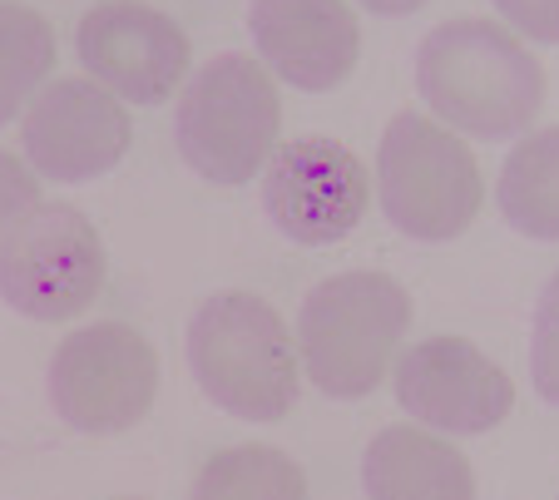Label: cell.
I'll use <instances>...</instances> for the list:
<instances>
[{"mask_svg": "<svg viewBox=\"0 0 559 500\" xmlns=\"http://www.w3.org/2000/svg\"><path fill=\"white\" fill-rule=\"evenodd\" d=\"M520 35L539 45H559V0H490Z\"/></svg>", "mask_w": 559, "mask_h": 500, "instance_id": "d6986e66", "label": "cell"}, {"mask_svg": "<svg viewBox=\"0 0 559 500\" xmlns=\"http://www.w3.org/2000/svg\"><path fill=\"white\" fill-rule=\"evenodd\" d=\"M530 372H535V392L549 406H559V273L539 288L535 302V332H530Z\"/></svg>", "mask_w": 559, "mask_h": 500, "instance_id": "e0dca14e", "label": "cell"}, {"mask_svg": "<svg viewBox=\"0 0 559 500\" xmlns=\"http://www.w3.org/2000/svg\"><path fill=\"white\" fill-rule=\"evenodd\" d=\"M105 288V243L74 203H35L0 234V298L31 322H70Z\"/></svg>", "mask_w": 559, "mask_h": 500, "instance_id": "8992f818", "label": "cell"}, {"mask_svg": "<svg viewBox=\"0 0 559 500\" xmlns=\"http://www.w3.org/2000/svg\"><path fill=\"white\" fill-rule=\"evenodd\" d=\"M283 134V99L253 55H213L179 95L174 139L179 154L209 183H248L267 169Z\"/></svg>", "mask_w": 559, "mask_h": 500, "instance_id": "277c9868", "label": "cell"}, {"mask_svg": "<svg viewBox=\"0 0 559 500\" xmlns=\"http://www.w3.org/2000/svg\"><path fill=\"white\" fill-rule=\"evenodd\" d=\"M74 55L124 105H158L189 75V35L144 0H99L74 25Z\"/></svg>", "mask_w": 559, "mask_h": 500, "instance_id": "9c48e42d", "label": "cell"}, {"mask_svg": "<svg viewBox=\"0 0 559 500\" xmlns=\"http://www.w3.org/2000/svg\"><path fill=\"white\" fill-rule=\"evenodd\" d=\"M263 209L277 234L293 243H342L367 213V169L337 139H287L267 159Z\"/></svg>", "mask_w": 559, "mask_h": 500, "instance_id": "ba28073f", "label": "cell"}, {"mask_svg": "<svg viewBox=\"0 0 559 500\" xmlns=\"http://www.w3.org/2000/svg\"><path fill=\"white\" fill-rule=\"evenodd\" d=\"M189 500H307V476L277 447H228L199 471Z\"/></svg>", "mask_w": 559, "mask_h": 500, "instance_id": "9a60e30c", "label": "cell"}, {"mask_svg": "<svg viewBox=\"0 0 559 500\" xmlns=\"http://www.w3.org/2000/svg\"><path fill=\"white\" fill-rule=\"evenodd\" d=\"M377 189L391 228L416 243H451L475 224L486 183L465 139L426 115H396L377 150Z\"/></svg>", "mask_w": 559, "mask_h": 500, "instance_id": "5b68a950", "label": "cell"}, {"mask_svg": "<svg viewBox=\"0 0 559 500\" xmlns=\"http://www.w3.org/2000/svg\"><path fill=\"white\" fill-rule=\"evenodd\" d=\"M25 159L40 179L90 183L109 174L134 144L124 99H115L95 80H55L40 90L21 124Z\"/></svg>", "mask_w": 559, "mask_h": 500, "instance_id": "8fae6325", "label": "cell"}, {"mask_svg": "<svg viewBox=\"0 0 559 500\" xmlns=\"http://www.w3.org/2000/svg\"><path fill=\"white\" fill-rule=\"evenodd\" d=\"M361 11L371 15H386V21H402V15H416L426 5V0H357Z\"/></svg>", "mask_w": 559, "mask_h": 500, "instance_id": "ffe728a7", "label": "cell"}, {"mask_svg": "<svg viewBox=\"0 0 559 500\" xmlns=\"http://www.w3.org/2000/svg\"><path fill=\"white\" fill-rule=\"evenodd\" d=\"M416 85L436 119L486 144L515 139L545 105L539 60L496 21H445L416 50Z\"/></svg>", "mask_w": 559, "mask_h": 500, "instance_id": "6da1fadb", "label": "cell"}, {"mask_svg": "<svg viewBox=\"0 0 559 500\" xmlns=\"http://www.w3.org/2000/svg\"><path fill=\"white\" fill-rule=\"evenodd\" d=\"M496 199L506 224L539 243H559V124L525 134L506 154Z\"/></svg>", "mask_w": 559, "mask_h": 500, "instance_id": "5bb4252c", "label": "cell"}, {"mask_svg": "<svg viewBox=\"0 0 559 500\" xmlns=\"http://www.w3.org/2000/svg\"><path fill=\"white\" fill-rule=\"evenodd\" d=\"M55 70V25L21 0H0V124H11Z\"/></svg>", "mask_w": 559, "mask_h": 500, "instance_id": "2e32d148", "label": "cell"}, {"mask_svg": "<svg viewBox=\"0 0 559 500\" xmlns=\"http://www.w3.org/2000/svg\"><path fill=\"white\" fill-rule=\"evenodd\" d=\"M396 402L451 437L496 431L515 412V382L465 337H426L396 362Z\"/></svg>", "mask_w": 559, "mask_h": 500, "instance_id": "30bf717a", "label": "cell"}, {"mask_svg": "<svg viewBox=\"0 0 559 500\" xmlns=\"http://www.w3.org/2000/svg\"><path fill=\"white\" fill-rule=\"evenodd\" d=\"M35 203H40V179H35V169L0 150V234H5L21 213H31Z\"/></svg>", "mask_w": 559, "mask_h": 500, "instance_id": "ac0fdd59", "label": "cell"}, {"mask_svg": "<svg viewBox=\"0 0 559 500\" xmlns=\"http://www.w3.org/2000/svg\"><path fill=\"white\" fill-rule=\"evenodd\" d=\"M189 372L213 406L243 421H283L297 402V342L273 302L213 293L189 318Z\"/></svg>", "mask_w": 559, "mask_h": 500, "instance_id": "7a4b0ae2", "label": "cell"}, {"mask_svg": "<svg viewBox=\"0 0 559 500\" xmlns=\"http://www.w3.org/2000/svg\"><path fill=\"white\" fill-rule=\"evenodd\" d=\"M412 328V293L386 273H337L297 312V357L322 396L357 402L386 382L396 342Z\"/></svg>", "mask_w": 559, "mask_h": 500, "instance_id": "3957f363", "label": "cell"}, {"mask_svg": "<svg viewBox=\"0 0 559 500\" xmlns=\"http://www.w3.org/2000/svg\"><path fill=\"white\" fill-rule=\"evenodd\" d=\"M367 500H475V471L451 441L421 426H386L361 456Z\"/></svg>", "mask_w": 559, "mask_h": 500, "instance_id": "4fadbf2b", "label": "cell"}, {"mask_svg": "<svg viewBox=\"0 0 559 500\" xmlns=\"http://www.w3.org/2000/svg\"><path fill=\"white\" fill-rule=\"evenodd\" d=\"M248 31L267 75L307 95L337 90L361 60V25L342 0H253Z\"/></svg>", "mask_w": 559, "mask_h": 500, "instance_id": "7c38bea8", "label": "cell"}, {"mask_svg": "<svg viewBox=\"0 0 559 500\" xmlns=\"http://www.w3.org/2000/svg\"><path fill=\"white\" fill-rule=\"evenodd\" d=\"M158 357L144 332L124 322H90L50 357V406L85 437H115L154 412Z\"/></svg>", "mask_w": 559, "mask_h": 500, "instance_id": "52a82bcc", "label": "cell"}]
</instances>
